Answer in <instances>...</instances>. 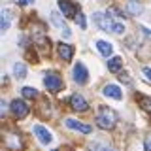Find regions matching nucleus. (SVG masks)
<instances>
[{
  "label": "nucleus",
  "instance_id": "nucleus-1",
  "mask_svg": "<svg viewBox=\"0 0 151 151\" xmlns=\"http://www.w3.org/2000/svg\"><path fill=\"white\" fill-rule=\"evenodd\" d=\"M96 125L100 127V129L108 130V129H113L117 123V113L111 110V108H100L96 113Z\"/></svg>",
  "mask_w": 151,
  "mask_h": 151
},
{
  "label": "nucleus",
  "instance_id": "nucleus-2",
  "mask_svg": "<svg viewBox=\"0 0 151 151\" xmlns=\"http://www.w3.org/2000/svg\"><path fill=\"white\" fill-rule=\"evenodd\" d=\"M44 85L47 87V91H51V93H59L60 89L64 87L63 78H60L57 72H47L44 76Z\"/></svg>",
  "mask_w": 151,
  "mask_h": 151
},
{
  "label": "nucleus",
  "instance_id": "nucleus-3",
  "mask_svg": "<svg viewBox=\"0 0 151 151\" xmlns=\"http://www.w3.org/2000/svg\"><path fill=\"white\" fill-rule=\"evenodd\" d=\"M9 110H12V115L17 117V119H25V117L28 115V111H30V106L21 100V98H15V100H12V104H9Z\"/></svg>",
  "mask_w": 151,
  "mask_h": 151
},
{
  "label": "nucleus",
  "instance_id": "nucleus-4",
  "mask_svg": "<svg viewBox=\"0 0 151 151\" xmlns=\"http://www.w3.org/2000/svg\"><path fill=\"white\" fill-rule=\"evenodd\" d=\"M94 23L98 25V28H102L104 32H113V27H115V21L110 17V13H102V12H96L93 15Z\"/></svg>",
  "mask_w": 151,
  "mask_h": 151
},
{
  "label": "nucleus",
  "instance_id": "nucleus-5",
  "mask_svg": "<svg viewBox=\"0 0 151 151\" xmlns=\"http://www.w3.org/2000/svg\"><path fill=\"white\" fill-rule=\"evenodd\" d=\"M59 9L63 12V15H64L66 19H72V17H76V15L79 13L78 4L70 2V0H59Z\"/></svg>",
  "mask_w": 151,
  "mask_h": 151
},
{
  "label": "nucleus",
  "instance_id": "nucleus-6",
  "mask_svg": "<svg viewBox=\"0 0 151 151\" xmlns=\"http://www.w3.org/2000/svg\"><path fill=\"white\" fill-rule=\"evenodd\" d=\"M87 79H89V70L85 68L83 63H78L74 66V81L79 83V85H85Z\"/></svg>",
  "mask_w": 151,
  "mask_h": 151
},
{
  "label": "nucleus",
  "instance_id": "nucleus-7",
  "mask_svg": "<svg viewBox=\"0 0 151 151\" xmlns=\"http://www.w3.org/2000/svg\"><path fill=\"white\" fill-rule=\"evenodd\" d=\"M64 125L68 127V129H72V130L83 132V134H91V132H93V127H91V125H85V123L78 121V119H70V117L64 121Z\"/></svg>",
  "mask_w": 151,
  "mask_h": 151
},
{
  "label": "nucleus",
  "instance_id": "nucleus-8",
  "mask_svg": "<svg viewBox=\"0 0 151 151\" xmlns=\"http://www.w3.org/2000/svg\"><path fill=\"white\" fill-rule=\"evenodd\" d=\"M70 106H72V110H76V111H87L89 110V102L78 93L70 96Z\"/></svg>",
  "mask_w": 151,
  "mask_h": 151
},
{
  "label": "nucleus",
  "instance_id": "nucleus-9",
  "mask_svg": "<svg viewBox=\"0 0 151 151\" xmlns=\"http://www.w3.org/2000/svg\"><path fill=\"white\" fill-rule=\"evenodd\" d=\"M34 134H36V138L42 142V144H51V142H53V136H51V132L45 129V127H42V125H34Z\"/></svg>",
  "mask_w": 151,
  "mask_h": 151
},
{
  "label": "nucleus",
  "instance_id": "nucleus-10",
  "mask_svg": "<svg viewBox=\"0 0 151 151\" xmlns=\"http://www.w3.org/2000/svg\"><path fill=\"white\" fill-rule=\"evenodd\" d=\"M51 23H53V25H55L57 28H60V30H63V36H64V38H70V36H72L70 28L64 25V21L60 19V15H59L57 12H51Z\"/></svg>",
  "mask_w": 151,
  "mask_h": 151
},
{
  "label": "nucleus",
  "instance_id": "nucleus-11",
  "mask_svg": "<svg viewBox=\"0 0 151 151\" xmlns=\"http://www.w3.org/2000/svg\"><path fill=\"white\" fill-rule=\"evenodd\" d=\"M6 147H9L12 151H21L23 149V142L19 134H8L6 136Z\"/></svg>",
  "mask_w": 151,
  "mask_h": 151
},
{
  "label": "nucleus",
  "instance_id": "nucleus-12",
  "mask_svg": "<svg viewBox=\"0 0 151 151\" xmlns=\"http://www.w3.org/2000/svg\"><path fill=\"white\" fill-rule=\"evenodd\" d=\"M32 40H34V44L40 47V49H45V47H49V40H47V34L40 28V32H32Z\"/></svg>",
  "mask_w": 151,
  "mask_h": 151
},
{
  "label": "nucleus",
  "instance_id": "nucleus-13",
  "mask_svg": "<svg viewBox=\"0 0 151 151\" xmlns=\"http://www.w3.org/2000/svg\"><path fill=\"white\" fill-rule=\"evenodd\" d=\"M57 49H59V55H60V59H63V60H72V57H74V47L72 45L59 44V45H57Z\"/></svg>",
  "mask_w": 151,
  "mask_h": 151
},
{
  "label": "nucleus",
  "instance_id": "nucleus-14",
  "mask_svg": "<svg viewBox=\"0 0 151 151\" xmlns=\"http://www.w3.org/2000/svg\"><path fill=\"white\" fill-rule=\"evenodd\" d=\"M104 94H106V96H110V98H113V100H121V98H123L121 89L117 87V85H111V83L104 87Z\"/></svg>",
  "mask_w": 151,
  "mask_h": 151
},
{
  "label": "nucleus",
  "instance_id": "nucleus-15",
  "mask_svg": "<svg viewBox=\"0 0 151 151\" xmlns=\"http://www.w3.org/2000/svg\"><path fill=\"white\" fill-rule=\"evenodd\" d=\"M96 49H98V53H100L102 57H111V53H113L111 44H110V42H104V40L96 42Z\"/></svg>",
  "mask_w": 151,
  "mask_h": 151
},
{
  "label": "nucleus",
  "instance_id": "nucleus-16",
  "mask_svg": "<svg viewBox=\"0 0 151 151\" xmlns=\"http://www.w3.org/2000/svg\"><path fill=\"white\" fill-rule=\"evenodd\" d=\"M127 9H129L130 15H140V13L144 12V6H142L138 0H129V4H127Z\"/></svg>",
  "mask_w": 151,
  "mask_h": 151
},
{
  "label": "nucleus",
  "instance_id": "nucleus-17",
  "mask_svg": "<svg viewBox=\"0 0 151 151\" xmlns=\"http://www.w3.org/2000/svg\"><path fill=\"white\" fill-rule=\"evenodd\" d=\"M123 68V59L121 57H111L110 60H108V70L110 72H119Z\"/></svg>",
  "mask_w": 151,
  "mask_h": 151
},
{
  "label": "nucleus",
  "instance_id": "nucleus-18",
  "mask_svg": "<svg viewBox=\"0 0 151 151\" xmlns=\"http://www.w3.org/2000/svg\"><path fill=\"white\" fill-rule=\"evenodd\" d=\"M12 70H13V76H15L17 79H23V78H27V66L23 64V63H15Z\"/></svg>",
  "mask_w": 151,
  "mask_h": 151
},
{
  "label": "nucleus",
  "instance_id": "nucleus-19",
  "mask_svg": "<svg viewBox=\"0 0 151 151\" xmlns=\"http://www.w3.org/2000/svg\"><path fill=\"white\" fill-rule=\"evenodd\" d=\"M9 23H12V12H9V9H2V23H0V28H2V32L8 30Z\"/></svg>",
  "mask_w": 151,
  "mask_h": 151
},
{
  "label": "nucleus",
  "instance_id": "nucleus-20",
  "mask_svg": "<svg viewBox=\"0 0 151 151\" xmlns=\"http://www.w3.org/2000/svg\"><path fill=\"white\" fill-rule=\"evenodd\" d=\"M138 102H140L142 110H145L147 113H151V96H140Z\"/></svg>",
  "mask_w": 151,
  "mask_h": 151
},
{
  "label": "nucleus",
  "instance_id": "nucleus-21",
  "mask_svg": "<svg viewBox=\"0 0 151 151\" xmlns=\"http://www.w3.org/2000/svg\"><path fill=\"white\" fill-rule=\"evenodd\" d=\"M21 94H23L25 98H36V96H38V91H36L34 87H23V89H21Z\"/></svg>",
  "mask_w": 151,
  "mask_h": 151
},
{
  "label": "nucleus",
  "instance_id": "nucleus-22",
  "mask_svg": "<svg viewBox=\"0 0 151 151\" xmlns=\"http://www.w3.org/2000/svg\"><path fill=\"white\" fill-rule=\"evenodd\" d=\"M76 23H78L81 28H87V21H85V15H83V13H78V15H76Z\"/></svg>",
  "mask_w": 151,
  "mask_h": 151
},
{
  "label": "nucleus",
  "instance_id": "nucleus-23",
  "mask_svg": "<svg viewBox=\"0 0 151 151\" xmlns=\"http://www.w3.org/2000/svg\"><path fill=\"white\" fill-rule=\"evenodd\" d=\"M93 151H111L110 147H106V145H100V144H93Z\"/></svg>",
  "mask_w": 151,
  "mask_h": 151
},
{
  "label": "nucleus",
  "instance_id": "nucleus-24",
  "mask_svg": "<svg viewBox=\"0 0 151 151\" xmlns=\"http://www.w3.org/2000/svg\"><path fill=\"white\" fill-rule=\"evenodd\" d=\"M144 149L145 151H151V134L145 138V142H144Z\"/></svg>",
  "mask_w": 151,
  "mask_h": 151
},
{
  "label": "nucleus",
  "instance_id": "nucleus-25",
  "mask_svg": "<svg viewBox=\"0 0 151 151\" xmlns=\"http://www.w3.org/2000/svg\"><path fill=\"white\" fill-rule=\"evenodd\" d=\"M142 72H144V76L147 78V81H151V68H147V66H145V68L142 70Z\"/></svg>",
  "mask_w": 151,
  "mask_h": 151
},
{
  "label": "nucleus",
  "instance_id": "nucleus-26",
  "mask_svg": "<svg viewBox=\"0 0 151 151\" xmlns=\"http://www.w3.org/2000/svg\"><path fill=\"white\" fill-rule=\"evenodd\" d=\"M34 0H19V6H27V4H32Z\"/></svg>",
  "mask_w": 151,
  "mask_h": 151
},
{
  "label": "nucleus",
  "instance_id": "nucleus-27",
  "mask_svg": "<svg viewBox=\"0 0 151 151\" xmlns=\"http://www.w3.org/2000/svg\"><path fill=\"white\" fill-rule=\"evenodd\" d=\"M51 151H57V149H51Z\"/></svg>",
  "mask_w": 151,
  "mask_h": 151
}]
</instances>
